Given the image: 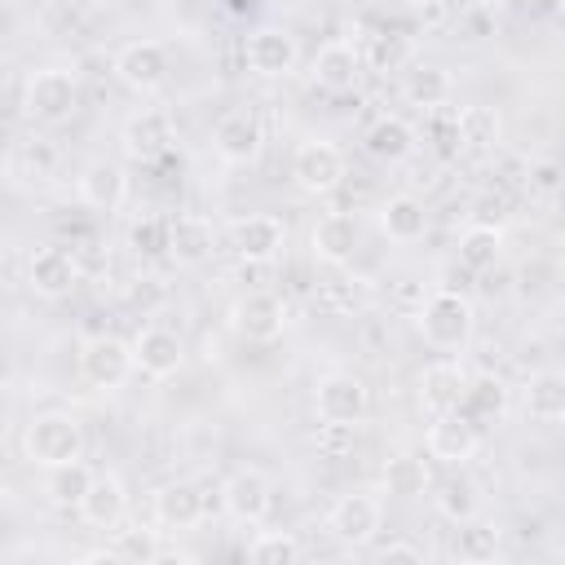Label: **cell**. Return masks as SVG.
Listing matches in <instances>:
<instances>
[{
  "label": "cell",
  "mask_w": 565,
  "mask_h": 565,
  "mask_svg": "<svg viewBox=\"0 0 565 565\" xmlns=\"http://www.w3.org/2000/svg\"><path fill=\"white\" fill-rule=\"evenodd\" d=\"M207 512V494L194 481H168L154 490V521L163 530H190Z\"/></svg>",
  "instance_id": "ac0fdd59"
},
{
  "label": "cell",
  "mask_w": 565,
  "mask_h": 565,
  "mask_svg": "<svg viewBox=\"0 0 565 565\" xmlns=\"http://www.w3.org/2000/svg\"><path fill=\"white\" fill-rule=\"evenodd\" d=\"M291 177L313 199L340 190V181H344V154H340V146L335 141H322V137L300 141L296 154H291Z\"/></svg>",
  "instance_id": "277c9868"
},
{
  "label": "cell",
  "mask_w": 565,
  "mask_h": 565,
  "mask_svg": "<svg viewBox=\"0 0 565 565\" xmlns=\"http://www.w3.org/2000/svg\"><path fill=\"white\" fill-rule=\"evenodd\" d=\"M561 0H530V18H556Z\"/></svg>",
  "instance_id": "7bdbcfd3"
},
{
  "label": "cell",
  "mask_w": 565,
  "mask_h": 565,
  "mask_svg": "<svg viewBox=\"0 0 565 565\" xmlns=\"http://www.w3.org/2000/svg\"><path fill=\"white\" fill-rule=\"evenodd\" d=\"M433 503H437V512H441L446 521H455V525L481 512V494H477V481H472V477H463V472H450V477H441V481L433 486Z\"/></svg>",
  "instance_id": "1f68e13d"
},
{
  "label": "cell",
  "mask_w": 565,
  "mask_h": 565,
  "mask_svg": "<svg viewBox=\"0 0 565 565\" xmlns=\"http://www.w3.org/2000/svg\"><path fill=\"white\" fill-rule=\"evenodd\" d=\"M282 243H287V230H282V221L269 216V212H256V216L234 221V252H238L247 265L274 260V256L282 252Z\"/></svg>",
  "instance_id": "e0dca14e"
},
{
  "label": "cell",
  "mask_w": 565,
  "mask_h": 565,
  "mask_svg": "<svg viewBox=\"0 0 565 565\" xmlns=\"http://www.w3.org/2000/svg\"><path fill=\"white\" fill-rule=\"evenodd\" d=\"M375 561H406V565H419V561H424V552H419L415 543H402V539H393V543L375 547Z\"/></svg>",
  "instance_id": "60d3db41"
},
{
  "label": "cell",
  "mask_w": 565,
  "mask_h": 565,
  "mask_svg": "<svg viewBox=\"0 0 565 565\" xmlns=\"http://www.w3.org/2000/svg\"><path fill=\"white\" fill-rule=\"evenodd\" d=\"M428 486H433V477H428V463L424 459L393 455L384 463V494H393V499H419Z\"/></svg>",
  "instance_id": "d6a6232c"
},
{
  "label": "cell",
  "mask_w": 565,
  "mask_h": 565,
  "mask_svg": "<svg viewBox=\"0 0 565 565\" xmlns=\"http://www.w3.org/2000/svg\"><path fill=\"white\" fill-rule=\"evenodd\" d=\"M26 282L40 291V296H66L75 282H79V265L66 247H40L26 265Z\"/></svg>",
  "instance_id": "7402d4cb"
},
{
  "label": "cell",
  "mask_w": 565,
  "mask_h": 565,
  "mask_svg": "<svg viewBox=\"0 0 565 565\" xmlns=\"http://www.w3.org/2000/svg\"><path fill=\"white\" fill-rule=\"evenodd\" d=\"M243 57H247V66H252L256 75L278 79V75H287V71L296 66L300 49H296V35H291V31H282V26H260V31L247 35Z\"/></svg>",
  "instance_id": "5bb4252c"
},
{
  "label": "cell",
  "mask_w": 565,
  "mask_h": 565,
  "mask_svg": "<svg viewBox=\"0 0 565 565\" xmlns=\"http://www.w3.org/2000/svg\"><path fill=\"white\" fill-rule=\"evenodd\" d=\"M225 9H230L234 18H243V13H252V9H256V0H225Z\"/></svg>",
  "instance_id": "ee69618b"
},
{
  "label": "cell",
  "mask_w": 565,
  "mask_h": 565,
  "mask_svg": "<svg viewBox=\"0 0 565 565\" xmlns=\"http://www.w3.org/2000/svg\"><path fill=\"white\" fill-rule=\"evenodd\" d=\"M230 327H234V335H243V340H252V344H269V340H278L282 327H287V305H282L274 291H247V296L234 300Z\"/></svg>",
  "instance_id": "52a82bcc"
},
{
  "label": "cell",
  "mask_w": 565,
  "mask_h": 565,
  "mask_svg": "<svg viewBox=\"0 0 565 565\" xmlns=\"http://www.w3.org/2000/svg\"><path fill=\"white\" fill-rule=\"evenodd\" d=\"M459 525H463L459 539H455V556H459V561H468V565H486V561L499 556V525H494V521H477V516H468V521H459Z\"/></svg>",
  "instance_id": "836d02e7"
},
{
  "label": "cell",
  "mask_w": 565,
  "mask_h": 565,
  "mask_svg": "<svg viewBox=\"0 0 565 565\" xmlns=\"http://www.w3.org/2000/svg\"><path fill=\"white\" fill-rule=\"evenodd\" d=\"M115 561H128V565H150V561H159V539H154V530H115Z\"/></svg>",
  "instance_id": "74e56055"
},
{
  "label": "cell",
  "mask_w": 565,
  "mask_h": 565,
  "mask_svg": "<svg viewBox=\"0 0 565 565\" xmlns=\"http://www.w3.org/2000/svg\"><path fill=\"white\" fill-rule=\"evenodd\" d=\"M380 230L388 243H419L428 234V212L415 194H393L380 207Z\"/></svg>",
  "instance_id": "484cf974"
},
{
  "label": "cell",
  "mask_w": 565,
  "mask_h": 565,
  "mask_svg": "<svg viewBox=\"0 0 565 565\" xmlns=\"http://www.w3.org/2000/svg\"><path fill=\"white\" fill-rule=\"evenodd\" d=\"M525 177H530V190H534V194L556 199V190H561V163H556V159H534Z\"/></svg>",
  "instance_id": "ab89813d"
},
{
  "label": "cell",
  "mask_w": 565,
  "mask_h": 565,
  "mask_svg": "<svg viewBox=\"0 0 565 565\" xmlns=\"http://www.w3.org/2000/svg\"><path fill=\"white\" fill-rule=\"evenodd\" d=\"M358 252V221L349 212H327L318 225H313V256L322 265H349Z\"/></svg>",
  "instance_id": "cb8c5ba5"
},
{
  "label": "cell",
  "mask_w": 565,
  "mask_h": 565,
  "mask_svg": "<svg viewBox=\"0 0 565 565\" xmlns=\"http://www.w3.org/2000/svg\"><path fill=\"white\" fill-rule=\"evenodd\" d=\"M525 415L539 424H561L565 419V375L561 371H534L525 380Z\"/></svg>",
  "instance_id": "4316f807"
},
{
  "label": "cell",
  "mask_w": 565,
  "mask_h": 565,
  "mask_svg": "<svg viewBox=\"0 0 565 565\" xmlns=\"http://www.w3.org/2000/svg\"><path fill=\"white\" fill-rule=\"evenodd\" d=\"M503 411H508V384L499 375H472V380H463L459 415H468L472 424H486V419H499Z\"/></svg>",
  "instance_id": "f546056e"
},
{
  "label": "cell",
  "mask_w": 565,
  "mask_h": 565,
  "mask_svg": "<svg viewBox=\"0 0 565 565\" xmlns=\"http://www.w3.org/2000/svg\"><path fill=\"white\" fill-rule=\"evenodd\" d=\"M115 75L132 93H154L168 79V49L159 40H128L115 53Z\"/></svg>",
  "instance_id": "7c38bea8"
},
{
  "label": "cell",
  "mask_w": 565,
  "mask_h": 565,
  "mask_svg": "<svg viewBox=\"0 0 565 565\" xmlns=\"http://www.w3.org/2000/svg\"><path fill=\"white\" fill-rule=\"evenodd\" d=\"M415 322H419V335H424L433 349H441V353H459V349L472 340L477 309H472V300H468L463 291H455V287H437V291L419 305Z\"/></svg>",
  "instance_id": "6da1fadb"
},
{
  "label": "cell",
  "mask_w": 565,
  "mask_h": 565,
  "mask_svg": "<svg viewBox=\"0 0 565 565\" xmlns=\"http://www.w3.org/2000/svg\"><path fill=\"white\" fill-rule=\"evenodd\" d=\"M499 137H503V119H499V110H494V106L472 102V106L455 110V141H459L463 150L486 154V150H494V146H499Z\"/></svg>",
  "instance_id": "d4e9b609"
},
{
  "label": "cell",
  "mask_w": 565,
  "mask_h": 565,
  "mask_svg": "<svg viewBox=\"0 0 565 565\" xmlns=\"http://www.w3.org/2000/svg\"><path fill=\"white\" fill-rule=\"evenodd\" d=\"M75 190H79V203H84V207H93V212H115V207L124 203V194H128V177H124L119 163L93 159V163H84Z\"/></svg>",
  "instance_id": "d6986e66"
},
{
  "label": "cell",
  "mask_w": 565,
  "mask_h": 565,
  "mask_svg": "<svg viewBox=\"0 0 565 565\" xmlns=\"http://www.w3.org/2000/svg\"><path fill=\"white\" fill-rule=\"evenodd\" d=\"M406 62H411V35H402V31H375L366 44V57H362V66H371L380 75L402 71Z\"/></svg>",
  "instance_id": "e575fe53"
},
{
  "label": "cell",
  "mask_w": 565,
  "mask_h": 565,
  "mask_svg": "<svg viewBox=\"0 0 565 565\" xmlns=\"http://www.w3.org/2000/svg\"><path fill=\"white\" fill-rule=\"evenodd\" d=\"M455 252H459V265H463V269L486 274V269H494L499 256H503V230H499V225H481V221H472V225H463Z\"/></svg>",
  "instance_id": "f1b7e54d"
},
{
  "label": "cell",
  "mask_w": 565,
  "mask_h": 565,
  "mask_svg": "<svg viewBox=\"0 0 565 565\" xmlns=\"http://www.w3.org/2000/svg\"><path fill=\"white\" fill-rule=\"evenodd\" d=\"M75 512L93 530H115L128 516V490H124V481L115 472H93V481H88L84 499L75 503Z\"/></svg>",
  "instance_id": "9a60e30c"
},
{
  "label": "cell",
  "mask_w": 565,
  "mask_h": 565,
  "mask_svg": "<svg viewBox=\"0 0 565 565\" xmlns=\"http://www.w3.org/2000/svg\"><path fill=\"white\" fill-rule=\"evenodd\" d=\"M212 221L199 216V212H181V216H168V256L177 265H199L212 256Z\"/></svg>",
  "instance_id": "44dd1931"
},
{
  "label": "cell",
  "mask_w": 565,
  "mask_h": 565,
  "mask_svg": "<svg viewBox=\"0 0 565 565\" xmlns=\"http://www.w3.org/2000/svg\"><path fill=\"white\" fill-rule=\"evenodd\" d=\"M79 371L93 388H119L132 375V344H124L119 335H93L79 349Z\"/></svg>",
  "instance_id": "9c48e42d"
},
{
  "label": "cell",
  "mask_w": 565,
  "mask_h": 565,
  "mask_svg": "<svg viewBox=\"0 0 565 565\" xmlns=\"http://www.w3.org/2000/svg\"><path fill=\"white\" fill-rule=\"evenodd\" d=\"M313 84L322 93H353L358 79H362V53L349 44V40H331L313 53V66H309Z\"/></svg>",
  "instance_id": "2e32d148"
},
{
  "label": "cell",
  "mask_w": 565,
  "mask_h": 565,
  "mask_svg": "<svg viewBox=\"0 0 565 565\" xmlns=\"http://www.w3.org/2000/svg\"><path fill=\"white\" fill-rule=\"evenodd\" d=\"M477 450H481V424H472V419L459 415V411L433 415V424H428V455H433V459L459 468V463H468Z\"/></svg>",
  "instance_id": "8fae6325"
},
{
  "label": "cell",
  "mask_w": 565,
  "mask_h": 565,
  "mask_svg": "<svg viewBox=\"0 0 565 565\" xmlns=\"http://www.w3.org/2000/svg\"><path fill=\"white\" fill-rule=\"evenodd\" d=\"M172 146V124L163 110H141L124 124V154L137 159V163H154L163 159Z\"/></svg>",
  "instance_id": "ffe728a7"
},
{
  "label": "cell",
  "mask_w": 565,
  "mask_h": 565,
  "mask_svg": "<svg viewBox=\"0 0 565 565\" xmlns=\"http://www.w3.org/2000/svg\"><path fill=\"white\" fill-rule=\"evenodd\" d=\"M128 247L137 256H168V221L163 216H141L128 230Z\"/></svg>",
  "instance_id": "f35d334b"
},
{
  "label": "cell",
  "mask_w": 565,
  "mask_h": 565,
  "mask_svg": "<svg viewBox=\"0 0 565 565\" xmlns=\"http://www.w3.org/2000/svg\"><path fill=\"white\" fill-rule=\"evenodd\" d=\"M247 556H252L256 565H291V561H300V543H296V534H287V530H265V534L252 539Z\"/></svg>",
  "instance_id": "8d00e7d4"
},
{
  "label": "cell",
  "mask_w": 565,
  "mask_h": 565,
  "mask_svg": "<svg viewBox=\"0 0 565 565\" xmlns=\"http://www.w3.org/2000/svg\"><path fill=\"white\" fill-rule=\"evenodd\" d=\"M9 168V150H4V141H0V172Z\"/></svg>",
  "instance_id": "bcb514c9"
},
{
  "label": "cell",
  "mask_w": 565,
  "mask_h": 565,
  "mask_svg": "<svg viewBox=\"0 0 565 565\" xmlns=\"http://www.w3.org/2000/svg\"><path fill=\"white\" fill-rule=\"evenodd\" d=\"M380 521H384V508H380V499L366 494V490L340 494V499L331 503V512H327V530H331L340 543H349V547H366V543L380 534Z\"/></svg>",
  "instance_id": "5b68a950"
},
{
  "label": "cell",
  "mask_w": 565,
  "mask_h": 565,
  "mask_svg": "<svg viewBox=\"0 0 565 565\" xmlns=\"http://www.w3.org/2000/svg\"><path fill=\"white\" fill-rule=\"evenodd\" d=\"M472 221L499 225V221H503V199H499V194H481V199L472 203Z\"/></svg>",
  "instance_id": "b9f144b4"
},
{
  "label": "cell",
  "mask_w": 565,
  "mask_h": 565,
  "mask_svg": "<svg viewBox=\"0 0 565 565\" xmlns=\"http://www.w3.org/2000/svg\"><path fill=\"white\" fill-rule=\"evenodd\" d=\"M313 411H318L322 424H349V428H358L362 415H366V384L358 375H349V371H331L313 388Z\"/></svg>",
  "instance_id": "8992f818"
},
{
  "label": "cell",
  "mask_w": 565,
  "mask_h": 565,
  "mask_svg": "<svg viewBox=\"0 0 565 565\" xmlns=\"http://www.w3.org/2000/svg\"><path fill=\"white\" fill-rule=\"evenodd\" d=\"M185 4H207V0H185Z\"/></svg>",
  "instance_id": "7dc6e473"
},
{
  "label": "cell",
  "mask_w": 565,
  "mask_h": 565,
  "mask_svg": "<svg viewBox=\"0 0 565 565\" xmlns=\"http://www.w3.org/2000/svg\"><path fill=\"white\" fill-rule=\"evenodd\" d=\"M22 450H26V459L40 463V468L71 463V459L84 455V428H79V419L66 415V411H44V415H35V419L26 424Z\"/></svg>",
  "instance_id": "7a4b0ae2"
},
{
  "label": "cell",
  "mask_w": 565,
  "mask_h": 565,
  "mask_svg": "<svg viewBox=\"0 0 565 565\" xmlns=\"http://www.w3.org/2000/svg\"><path fill=\"white\" fill-rule=\"evenodd\" d=\"M75 106H79V84L66 66H44L22 88V110L35 124H62L75 115Z\"/></svg>",
  "instance_id": "3957f363"
},
{
  "label": "cell",
  "mask_w": 565,
  "mask_h": 565,
  "mask_svg": "<svg viewBox=\"0 0 565 565\" xmlns=\"http://www.w3.org/2000/svg\"><path fill=\"white\" fill-rule=\"evenodd\" d=\"M181 362H185V344H181L177 331H168V327H141L137 331V340H132V366L141 375L168 380V375L181 371Z\"/></svg>",
  "instance_id": "4fadbf2b"
},
{
  "label": "cell",
  "mask_w": 565,
  "mask_h": 565,
  "mask_svg": "<svg viewBox=\"0 0 565 565\" xmlns=\"http://www.w3.org/2000/svg\"><path fill=\"white\" fill-rule=\"evenodd\" d=\"M221 503H225V512H230L234 521L256 525V521L269 516L274 481H269L260 468H238V472L225 477V486H221Z\"/></svg>",
  "instance_id": "30bf717a"
},
{
  "label": "cell",
  "mask_w": 565,
  "mask_h": 565,
  "mask_svg": "<svg viewBox=\"0 0 565 565\" xmlns=\"http://www.w3.org/2000/svg\"><path fill=\"white\" fill-rule=\"evenodd\" d=\"M463 366L459 362H433L424 366L419 375V406L424 415H446V411H459V393H463Z\"/></svg>",
  "instance_id": "603a6c76"
},
{
  "label": "cell",
  "mask_w": 565,
  "mask_h": 565,
  "mask_svg": "<svg viewBox=\"0 0 565 565\" xmlns=\"http://www.w3.org/2000/svg\"><path fill=\"white\" fill-rule=\"evenodd\" d=\"M212 146H216V159L221 163H234V168H247L256 163L260 146H265V128L252 110H230L216 119L212 128Z\"/></svg>",
  "instance_id": "ba28073f"
},
{
  "label": "cell",
  "mask_w": 565,
  "mask_h": 565,
  "mask_svg": "<svg viewBox=\"0 0 565 565\" xmlns=\"http://www.w3.org/2000/svg\"><path fill=\"white\" fill-rule=\"evenodd\" d=\"M362 146H366V154H371V159L397 163V159H406V154L415 150V128H411L402 115H380V119L366 128Z\"/></svg>",
  "instance_id": "83f0119b"
},
{
  "label": "cell",
  "mask_w": 565,
  "mask_h": 565,
  "mask_svg": "<svg viewBox=\"0 0 565 565\" xmlns=\"http://www.w3.org/2000/svg\"><path fill=\"white\" fill-rule=\"evenodd\" d=\"M88 481H93V468H88L84 459L57 463V468H49V499H53L57 508H75V503L84 499Z\"/></svg>",
  "instance_id": "d590c367"
},
{
  "label": "cell",
  "mask_w": 565,
  "mask_h": 565,
  "mask_svg": "<svg viewBox=\"0 0 565 565\" xmlns=\"http://www.w3.org/2000/svg\"><path fill=\"white\" fill-rule=\"evenodd\" d=\"M450 93H455V79H450L446 66H415V71H406V79H402V97H406L411 106H419V110L446 106Z\"/></svg>",
  "instance_id": "4dcf8cb0"
},
{
  "label": "cell",
  "mask_w": 565,
  "mask_h": 565,
  "mask_svg": "<svg viewBox=\"0 0 565 565\" xmlns=\"http://www.w3.org/2000/svg\"><path fill=\"white\" fill-rule=\"evenodd\" d=\"M472 4H477V9H503L508 0H472Z\"/></svg>",
  "instance_id": "f6af8a7d"
}]
</instances>
